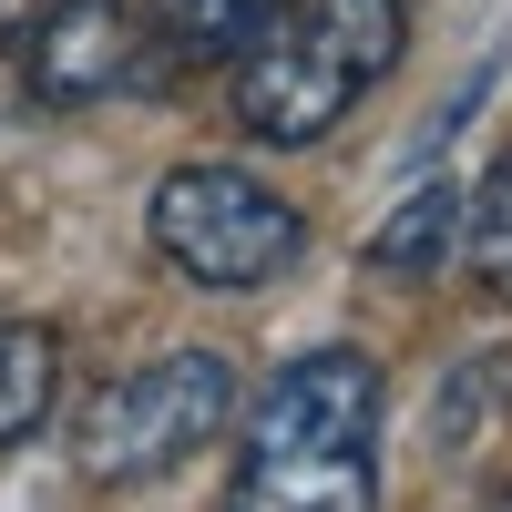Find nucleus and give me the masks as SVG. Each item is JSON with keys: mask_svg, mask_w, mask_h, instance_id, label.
Returning a JSON list of instances; mask_svg holds the SVG:
<instances>
[{"mask_svg": "<svg viewBox=\"0 0 512 512\" xmlns=\"http://www.w3.org/2000/svg\"><path fill=\"white\" fill-rule=\"evenodd\" d=\"M400 41H410L400 0H267L256 31L236 41V123L277 154L328 144L369 82H390Z\"/></svg>", "mask_w": 512, "mask_h": 512, "instance_id": "nucleus-1", "label": "nucleus"}, {"mask_svg": "<svg viewBox=\"0 0 512 512\" xmlns=\"http://www.w3.org/2000/svg\"><path fill=\"white\" fill-rule=\"evenodd\" d=\"M379 359L369 349H308L267 379V400L246 410V451H287V441H369L379 431Z\"/></svg>", "mask_w": 512, "mask_h": 512, "instance_id": "nucleus-5", "label": "nucleus"}, {"mask_svg": "<svg viewBox=\"0 0 512 512\" xmlns=\"http://www.w3.org/2000/svg\"><path fill=\"white\" fill-rule=\"evenodd\" d=\"M267 0H154V31L175 41V62H236Z\"/></svg>", "mask_w": 512, "mask_h": 512, "instance_id": "nucleus-10", "label": "nucleus"}, {"mask_svg": "<svg viewBox=\"0 0 512 512\" xmlns=\"http://www.w3.org/2000/svg\"><path fill=\"white\" fill-rule=\"evenodd\" d=\"M144 236H154L164 267L185 287H205V297L267 287V277L297 267V246H308L297 205L267 175H246V164H175V175L154 185V205H144Z\"/></svg>", "mask_w": 512, "mask_h": 512, "instance_id": "nucleus-2", "label": "nucleus"}, {"mask_svg": "<svg viewBox=\"0 0 512 512\" xmlns=\"http://www.w3.org/2000/svg\"><path fill=\"white\" fill-rule=\"evenodd\" d=\"M226 420H236V369H226V349H164V359L103 379V390L82 400L72 461H82L93 482H154V472H175L185 451H205Z\"/></svg>", "mask_w": 512, "mask_h": 512, "instance_id": "nucleus-3", "label": "nucleus"}, {"mask_svg": "<svg viewBox=\"0 0 512 512\" xmlns=\"http://www.w3.org/2000/svg\"><path fill=\"white\" fill-rule=\"evenodd\" d=\"M461 256H472L482 297L512 308V154L482 175V195H461Z\"/></svg>", "mask_w": 512, "mask_h": 512, "instance_id": "nucleus-9", "label": "nucleus"}, {"mask_svg": "<svg viewBox=\"0 0 512 512\" xmlns=\"http://www.w3.org/2000/svg\"><path fill=\"white\" fill-rule=\"evenodd\" d=\"M31 11H41V0H0V41H21V31H31Z\"/></svg>", "mask_w": 512, "mask_h": 512, "instance_id": "nucleus-12", "label": "nucleus"}, {"mask_svg": "<svg viewBox=\"0 0 512 512\" xmlns=\"http://www.w3.org/2000/svg\"><path fill=\"white\" fill-rule=\"evenodd\" d=\"M502 410H512V349L461 359L451 390H441V441H451V451H482V431H492Z\"/></svg>", "mask_w": 512, "mask_h": 512, "instance_id": "nucleus-11", "label": "nucleus"}, {"mask_svg": "<svg viewBox=\"0 0 512 512\" xmlns=\"http://www.w3.org/2000/svg\"><path fill=\"white\" fill-rule=\"evenodd\" d=\"M451 246H461V185H451V175H420L390 216L369 226L359 267H369L379 287H431V277L451 267Z\"/></svg>", "mask_w": 512, "mask_h": 512, "instance_id": "nucleus-7", "label": "nucleus"}, {"mask_svg": "<svg viewBox=\"0 0 512 512\" xmlns=\"http://www.w3.org/2000/svg\"><path fill=\"white\" fill-rule=\"evenodd\" d=\"M52 390H62V338L41 318H0V451L41 431Z\"/></svg>", "mask_w": 512, "mask_h": 512, "instance_id": "nucleus-8", "label": "nucleus"}, {"mask_svg": "<svg viewBox=\"0 0 512 512\" xmlns=\"http://www.w3.org/2000/svg\"><path fill=\"white\" fill-rule=\"evenodd\" d=\"M21 62H31V93L52 113L103 103L144 72V21H134V0H41L21 31Z\"/></svg>", "mask_w": 512, "mask_h": 512, "instance_id": "nucleus-4", "label": "nucleus"}, {"mask_svg": "<svg viewBox=\"0 0 512 512\" xmlns=\"http://www.w3.org/2000/svg\"><path fill=\"white\" fill-rule=\"evenodd\" d=\"M226 512H379V461L369 441H287V451H246Z\"/></svg>", "mask_w": 512, "mask_h": 512, "instance_id": "nucleus-6", "label": "nucleus"}]
</instances>
